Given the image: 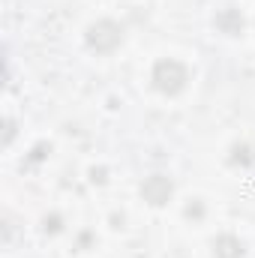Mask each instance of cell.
<instances>
[{"label":"cell","instance_id":"1","mask_svg":"<svg viewBox=\"0 0 255 258\" xmlns=\"http://www.w3.org/2000/svg\"><path fill=\"white\" fill-rule=\"evenodd\" d=\"M186 81H189V69L180 63V60H159V63L153 66V87L159 90V93H168V96H174V93H180L183 87H186Z\"/></svg>","mask_w":255,"mask_h":258},{"label":"cell","instance_id":"2","mask_svg":"<svg viewBox=\"0 0 255 258\" xmlns=\"http://www.w3.org/2000/svg\"><path fill=\"white\" fill-rule=\"evenodd\" d=\"M120 39H123V30H120V24H114V21H108V18L96 21V24L87 30V45H90L93 51H99V54H108V51H114V48L120 45Z\"/></svg>","mask_w":255,"mask_h":258},{"label":"cell","instance_id":"3","mask_svg":"<svg viewBox=\"0 0 255 258\" xmlns=\"http://www.w3.org/2000/svg\"><path fill=\"white\" fill-rule=\"evenodd\" d=\"M171 192H174V186H171V180L168 177H162V174H153V177H147L144 180V186H141V195L150 201V204H165L168 198H171Z\"/></svg>","mask_w":255,"mask_h":258},{"label":"cell","instance_id":"4","mask_svg":"<svg viewBox=\"0 0 255 258\" xmlns=\"http://www.w3.org/2000/svg\"><path fill=\"white\" fill-rule=\"evenodd\" d=\"M213 255L216 258H240L243 255V243L234 234H219L213 240Z\"/></svg>","mask_w":255,"mask_h":258},{"label":"cell","instance_id":"5","mask_svg":"<svg viewBox=\"0 0 255 258\" xmlns=\"http://www.w3.org/2000/svg\"><path fill=\"white\" fill-rule=\"evenodd\" d=\"M216 27H219L222 33H228V36H237V33L243 30V15H240L237 9H222V12L216 15Z\"/></svg>","mask_w":255,"mask_h":258},{"label":"cell","instance_id":"6","mask_svg":"<svg viewBox=\"0 0 255 258\" xmlns=\"http://www.w3.org/2000/svg\"><path fill=\"white\" fill-rule=\"evenodd\" d=\"M201 213H204V210H201V204H195V207H186V216H201Z\"/></svg>","mask_w":255,"mask_h":258}]
</instances>
